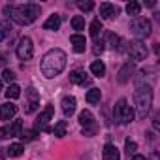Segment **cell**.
Listing matches in <instances>:
<instances>
[{
  "label": "cell",
  "mask_w": 160,
  "mask_h": 160,
  "mask_svg": "<svg viewBox=\"0 0 160 160\" xmlns=\"http://www.w3.org/2000/svg\"><path fill=\"white\" fill-rule=\"evenodd\" d=\"M2 79H4V81H8V83H13L15 81V73L12 70H4L2 72Z\"/></svg>",
  "instance_id": "cell-32"
},
{
  "label": "cell",
  "mask_w": 160,
  "mask_h": 160,
  "mask_svg": "<svg viewBox=\"0 0 160 160\" xmlns=\"http://www.w3.org/2000/svg\"><path fill=\"white\" fill-rule=\"evenodd\" d=\"M100 98H102L100 89H91V91L87 92V102H89V104H98Z\"/></svg>",
  "instance_id": "cell-25"
},
{
  "label": "cell",
  "mask_w": 160,
  "mask_h": 160,
  "mask_svg": "<svg viewBox=\"0 0 160 160\" xmlns=\"http://www.w3.org/2000/svg\"><path fill=\"white\" fill-rule=\"evenodd\" d=\"M75 104H77V102H75L73 96H64V98H62V104H60V106H62V111H64L66 117H72V115H73Z\"/></svg>",
  "instance_id": "cell-15"
},
{
  "label": "cell",
  "mask_w": 160,
  "mask_h": 160,
  "mask_svg": "<svg viewBox=\"0 0 160 160\" xmlns=\"http://www.w3.org/2000/svg\"><path fill=\"white\" fill-rule=\"evenodd\" d=\"M53 113H55V108L53 106H47L42 113H40V117H38V121H36V132L38 130H47V122L53 119Z\"/></svg>",
  "instance_id": "cell-8"
},
{
  "label": "cell",
  "mask_w": 160,
  "mask_h": 160,
  "mask_svg": "<svg viewBox=\"0 0 160 160\" xmlns=\"http://www.w3.org/2000/svg\"><path fill=\"white\" fill-rule=\"evenodd\" d=\"M124 149H126V154L130 156V154H134V152H136L138 145H136V141H130V139H126V141H124Z\"/></svg>",
  "instance_id": "cell-30"
},
{
  "label": "cell",
  "mask_w": 160,
  "mask_h": 160,
  "mask_svg": "<svg viewBox=\"0 0 160 160\" xmlns=\"http://www.w3.org/2000/svg\"><path fill=\"white\" fill-rule=\"evenodd\" d=\"M91 72H92L96 77H102V75L106 73V66H104V62H102V60H94V62L91 64Z\"/></svg>",
  "instance_id": "cell-22"
},
{
  "label": "cell",
  "mask_w": 160,
  "mask_h": 160,
  "mask_svg": "<svg viewBox=\"0 0 160 160\" xmlns=\"http://www.w3.org/2000/svg\"><path fill=\"white\" fill-rule=\"evenodd\" d=\"M126 51H128V55H130V58L132 60H145L147 58V45L141 42V40H134V42H130L128 43V47H126Z\"/></svg>",
  "instance_id": "cell-6"
},
{
  "label": "cell",
  "mask_w": 160,
  "mask_h": 160,
  "mask_svg": "<svg viewBox=\"0 0 160 160\" xmlns=\"http://www.w3.org/2000/svg\"><path fill=\"white\" fill-rule=\"evenodd\" d=\"M151 160H158V152H156V151H154V152L151 154Z\"/></svg>",
  "instance_id": "cell-38"
},
{
  "label": "cell",
  "mask_w": 160,
  "mask_h": 160,
  "mask_svg": "<svg viewBox=\"0 0 160 160\" xmlns=\"http://www.w3.org/2000/svg\"><path fill=\"white\" fill-rule=\"evenodd\" d=\"M21 132H23V121H13V124L6 128V134L10 138L12 136H21Z\"/></svg>",
  "instance_id": "cell-19"
},
{
  "label": "cell",
  "mask_w": 160,
  "mask_h": 160,
  "mask_svg": "<svg viewBox=\"0 0 160 160\" xmlns=\"http://www.w3.org/2000/svg\"><path fill=\"white\" fill-rule=\"evenodd\" d=\"M89 28H91V30H89V32H91V36H92V38H98V34L102 32V23H100V19H94V21L91 23V27H89Z\"/></svg>",
  "instance_id": "cell-26"
},
{
  "label": "cell",
  "mask_w": 160,
  "mask_h": 160,
  "mask_svg": "<svg viewBox=\"0 0 160 160\" xmlns=\"http://www.w3.org/2000/svg\"><path fill=\"white\" fill-rule=\"evenodd\" d=\"M72 27H73V30H83V28H85V19H83L81 15L72 17Z\"/></svg>",
  "instance_id": "cell-28"
},
{
  "label": "cell",
  "mask_w": 160,
  "mask_h": 160,
  "mask_svg": "<svg viewBox=\"0 0 160 160\" xmlns=\"http://www.w3.org/2000/svg\"><path fill=\"white\" fill-rule=\"evenodd\" d=\"M23 151H25V147H23L21 143H12V145L6 149V154H8V156H13V158H17V156H21V154H23Z\"/></svg>",
  "instance_id": "cell-20"
},
{
  "label": "cell",
  "mask_w": 160,
  "mask_h": 160,
  "mask_svg": "<svg viewBox=\"0 0 160 160\" xmlns=\"http://www.w3.org/2000/svg\"><path fill=\"white\" fill-rule=\"evenodd\" d=\"M58 27H60V17H58V15H51V17L43 23V28H45V30H58Z\"/></svg>",
  "instance_id": "cell-18"
},
{
  "label": "cell",
  "mask_w": 160,
  "mask_h": 160,
  "mask_svg": "<svg viewBox=\"0 0 160 160\" xmlns=\"http://www.w3.org/2000/svg\"><path fill=\"white\" fill-rule=\"evenodd\" d=\"M12 34V25L8 21H0V42H4Z\"/></svg>",
  "instance_id": "cell-24"
},
{
  "label": "cell",
  "mask_w": 160,
  "mask_h": 160,
  "mask_svg": "<svg viewBox=\"0 0 160 160\" xmlns=\"http://www.w3.org/2000/svg\"><path fill=\"white\" fill-rule=\"evenodd\" d=\"M6 138V128H0V139Z\"/></svg>",
  "instance_id": "cell-36"
},
{
  "label": "cell",
  "mask_w": 160,
  "mask_h": 160,
  "mask_svg": "<svg viewBox=\"0 0 160 160\" xmlns=\"http://www.w3.org/2000/svg\"><path fill=\"white\" fill-rule=\"evenodd\" d=\"M4 13L15 21L17 25L25 27L36 21V17L40 15V6L38 4H21V6H4Z\"/></svg>",
  "instance_id": "cell-1"
},
{
  "label": "cell",
  "mask_w": 160,
  "mask_h": 160,
  "mask_svg": "<svg viewBox=\"0 0 160 160\" xmlns=\"http://www.w3.org/2000/svg\"><path fill=\"white\" fill-rule=\"evenodd\" d=\"M15 113H17V106L12 104V102H6V104L0 106V117H2V121H10V119H13Z\"/></svg>",
  "instance_id": "cell-12"
},
{
  "label": "cell",
  "mask_w": 160,
  "mask_h": 160,
  "mask_svg": "<svg viewBox=\"0 0 160 160\" xmlns=\"http://www.w3.org/2000/svg\"><path fill=\"white\" fill-rule=\"evenodd\" d=\"M70 81L73 85L85 87V85H91V77L85 73V70H73V72H70Z\"/></svg>",
  "instance_id": "cell-10"
},
{
  "label": "cell",
  "mask_w": 160,
  "mask_h": 160,
  "mask_svg": "<svg viewBox=\"0 0 160 160\" xmlns=\"http://www.w3.org/2000/svg\"><path fill=\"white\" fill-rule=\"evenodd\" d=\"M134 100H136V109H138V117L139 119H145L151 111V106H152V89L149 85H138V91L134 94Z\"/></svg>",
  "instance_id": "cell-3"
},
{
  "label": "cell",
  "mask_w": 160,
  "mask_h": 160,
  "mask_svg": "<svg viewBox=\"0 0 160 160\" xmlns=\"http://www.w3.org/2000/svg\"><path fill=\"white\" fill-rule=\"evenodd\" d=\"M132 160H145V156H141V154H132Z\"/></svg>",
  "instance_id": "cell-35"
},
{
  "label": "cell",
  "mask_w": 160,
  "mask_h": 160,
  "mask_svg": "<svg viewBox=\"0 0 160 160\" xmlns=\"http://www.w3.org/2000/svg\"><path fill=\"white\" fill-rule=\"evenodd\" d=\"M77 6H79V10H83V12H91L94 8L92 2H77Z\"/></svg>",
  "instance_id": "cell-33"
},
{
  "label": "cell",
  "mask_w": 160,
  "mask_h": 160,
  "mask_svg": "<svg viewBox=\"0 0 160 160\" xmlns=\"http://www.w3.org/2000/svg\"><path fill=\"white\" fill-rule=\"evenodd\" d=\"M113 119H115V122H121V124H130V122L134 121V109L128 106V102H126L124 98H121V100L115 104Z\"/></svg>",
  "instance_id": "cell-4"
},
{
  "label": "cell",
  "mask_w": 160,
  "mask_h": 160,
  "mask_svg": "<svg viewBox=\"0 0 160 160\" xmlns=\"http://www.w3.org/2000/svg\"><path fill=\"white\" fill-rule=\"evenodd\" d=\"M15 53H17V57H19L21 60H30V58L34 57V45H32V40H30L28 36L21 38L19 43H17Z\"/></svg>",
  "instance_id": "cell-7"
},
{
  "label": "cell",
  "mask_w": 160,
  "mask_h": 160,
  "mask_svg": "<svg viewBox=\"0 0 160 160\" xmlns=\"http://www.w3.org/2000/svg\"><path fill=\"white\" fill-rule=\"evenodd\" d=\"M0 160H4V152H2V149H0Z\"/></svg>",
  "instance_id": "cell-40"
},
{
  "label": "cell",
  "mask_w": 160,
  "mask_h": 160,
  "mask_svg": "<svg viewBox=\"0 0 160 160\" xmlns=\"http://www.w3.org/2000/svg\"><path fill=\"white\" fill-rule=\"evenodd\" d=\"M0 91H2V79H0Z\"/></svg>",
  "instance_id": "cell-41"
},
{
  "label": "cell",
  "mask_w": 160,
  "mask_h": 160,
  "mask_svg": "<svg viewBox=\"0 0 160 160\" xmlns=\"http://www.w3.org/2000/svg\"><path fill=\"white\" fill-rule=\"evenodd\" d=\"M27 94H28V104H27L25 113H34V111L38 109V106H40V94H38L34 89H28Z\"/></svg>",
  "instance_id": "cell-11"
},
{
  "label": "cell",
  "mask_w": 160,
  "mask_h": 160,
  "mask_svg": "<svg viewBox=\"0 0 160 160\" xmlns=\"http://www.w3.org/2000/svg\"><path fill=\"white\" fill-rule=\"evenodd\" d=\"M102 51H104V42H98V40H96V43H94V47H92V53H94V55H102Z\"/></svg>",
  "instance_id": "cell-34"
},
{
  "label": "cell",
  "mask_w": 160,
  "mask_h": 160,
  "mask_svg": "<svg viewBox=\"0 0 160 160\" xmlns=\"http://www.w3.org/2000/svg\"><path fill=\"white\" fill-rule=\"evenodd\" d=\"M134 70H136L134 62H126V64L117 72V83H121V85L128 83V81H130V77H132V73H134Z\"/></svg>",
  "instance_id": "cell-9"
},
{
  "label": "cell",
  "mask_w": 160,
  "mask_h": 160,
  "mask_svg": "<svg viewBox=\"0 0 160 160\" xmlns=\"http://www.w3.org/2000/svg\"><path fill=\"white\" fill-rule=\"evenodd\" d=\"M79 122H81L83 126H94V115L85 109V111L79 113Z\"/></svg>",
  "instance_id": "cell-17"
},
{
  "label": "cell",
  "mask_w": 160,
  "mask_h": 160,
  "mask_svg": "<svg viewBox=\"0 0 160 160\" xmlns=\"http://www.w3.org/2000/svg\"><path fill=\"white\" fill-rule=\"evenodd\" d=\"M19 96H21V87L15 85V83H12V85L6 89V98H8V100H10V98L15 100V98H19Z\"/></svg>",
  "instance_id": "cell-23"
},
{
  "label": "cell",
  "mask_w": 160,
  "mask_h": 160,
  "mask_svg": "<svg viewBox=\"0 0 160 160\" xmlns=\"http://www.w3.org/2000/svg\"><path fill=\"white\" fill-rule=\"evenodd\" d=\"M0 62H2V55H0Z\"/></svg>",
  "instance_id": "cell-42"
},
{
  "label": "cell",
  "mask_w": 160,
  "mask_h": 160,
  "mask_svg": "<svg viewBox=\"0 0 160 160\" xmlns=\"http://www.w3.org/2000/svg\"><path fill=\"white\" fill-rule=\"evenodd\" d=\"M156 2H154V0H149V2H145V6H149V8H152Z\"/></svg>",
  "instance_id": "cell-37"
},
{
  "label": "cell",
  "mask_w": 160,
  "mask_h": 160,
  "mask_svg": "<svg viewBox=\"0 0 160 160\" xmlns=\"http://www.w3.org/2000/svg\"><path fill=\"white\" fill-rule=\"evenodd\" d=\"M152 49H154V53H156V55L160 53V47H158V43H154V47H152Z\"/></svg>",
  "instance_id": "cell-39"
},
{
  "label": "cell",
  "mask_w": 160,
  "mask_h": 160,
  "mask_svg": "<svg viewBox=\"0 0 160 160\" xmlns=\"http://www.w3.org/2000/svg\"><path fill=\"white\" fill-rule=\"evenodd\" d=\"M70 43L73 45V51H75V53H85V47H87L85 36H81V34H73V36H70Z\"/></svg>",
  "instance_id": "cell-14"
},
{
  "label": "cell",
  "mask_w": 160,
  "mask_h": 160,
  "mask_svg": "<svg viewBox=\"0 0 160 160\" xmlns=\"http://www.w3.org/2000/svg\"><path fill=\"white\" fill-rule=\"evenodd\" d=\"M100 15H102V19H113V17L119 15V8L109 4V2H104L100 6Z\"/></svg>",
  "instance_id": "cell-13"
},
{
  "label": "cell",
  "mask_w": 160,
  "mask_h": 160,
  "mask_svg": "<svg viewBox=\"0 0 160 160\" xmlns=\"http://www.w3.org/2000/svg\"><path fill=\"white\" fill-rule=\"evenodd\" d=\"M139 12H141V4H139V2H136V0H132V2H128V4H126V13H128V15L138 17V15H139Z\"/></svg>",
  "instance_id": "cell-21"
},
{
  "label": "cell",
  "mask_w": 160,
  "mask_h": 160,
  "mask_svg": "<svg viewBox=\"0 0 160 160\" xmlns=\"http://www.w3.org/2000/svg\"><path fill=\"white\" fill-rule=\"evenodd\" d=\"M106 38L109 40V47H111V49H117V43H119L121 40H119L115 34H111V32H106Z\"/></svg>",
  "instance_id": "cell-31"
},
{
  "label": "cell",
  "mask_w": 160,
  "mask_h": 160,
  "mask_svg": "<svg viewBox=\"0 0 160 160\" xmlns=\"http://www.w3.org/2000/svg\"><path fill=\"white\" fill-rule=\"evenodd\" d=\"M42 73L45 77H57L64 68H66V53L62 49H51L45 53V57L42 58Z\"/></svg>",
  "instance_id": "cell-2"
},
{
  "label": "cell",
  "mask_w": 160,
  "mask_h": 160,
  "mask_svg": "<svg viewBox=\"0 0 160 160\" xmlns=\"http://www.w3.org/2000/svg\"><path fill=\"white\" fill-rule=\"evenodd\" d=\"M104 160H121L119 149L113 143H106L104 145Z\"/></svg>",
  "instance_id": "cell-16"
},
{
  "label": "cell",
  "mask_w": 160,
  "mask_h": 160,
  "mask_svg": "<svg viewBox=\"0 0 160 160\" xmlns=\"http://www.w3.org/2000/svg\"><path fill=\"white\" fill-rule=\"evenodd\" d=\"M53 132H55L57 138H64V136H66V121H58V122L55 124Z\"/></svg>",
  "instance_id": "cell-27"
},
{
  "label": "cell",
  "mask_w": 160,
  "mask_h": 160,
  "mask_svg": "<svg viewBox=\"0 0 160 160\" xmlns=\"http://www.w3.org/2000/svg\"><path fill=\"white\" fill-rule=\"evenodd\" d=\"M19 138H21L23 141H32V139L36 138V130H23Z\"/></svg>",
  "instance_id": "cell-29"
},
{
  "label": "cell",
  "mask_w": 160,
  "mask_h": 160,
  "mask_svg": "<svg viewBox=\"0 0 160 160\" xmlns=\"http://www.w3.org/2000/svg\"><path fill=\"white\" fill-rule=\"evenodd\" d=\"M130 30L136 38H147L151 36V21L145 17H134L130 21Z\"/></svg>",
  "instance_id": "cell-5"
}]
</instances>
